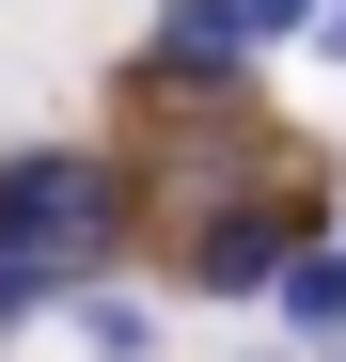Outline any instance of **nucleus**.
<instances>
[{
    "mask_svg": "<svg viewBox=\"0 0 346 362\" xmlns=\"http://www.w3.org/2000/svg\"><path fill=\"white\" fill-rule=\"evenodd\" d=\"M283 315L330 331V315H346V268H330V252H299V268H283Z\"/></svg>",
    "mask_w": 346,
    "mask_h": 362,
    "instance_id": "obj_5",
    "label": "nucleus"
},
{
    "mask_svg": "<svg viewBox=\"0 0 346 362\" xmlns=\"http://www.w3.org/2000/svg\"><path fill=\"white\" fill-rule=\"evenodd\" d=\"M330 47H346V0H330Z\"/></svg>",
    "mask_w": 346,
    "mask_h": 362,
    "instance_id": "obj_7",
    "label": "nucleus"
},
{
    "mask_svg": "<svg viewBox=\"0 0 346 362\" xmlns=\"http://www.w3.org/2000/svg\"><path fill=\"white\" fill-rule=\"evenodd\" d=\"M157 64H173V95H220L252 64V16H237V0H173V16H157Z\"/></svg>",
    "mask_w": 346,
    "mask_h": 362,
    "instance_id": "obj_2",
    "label": "nucleus"
},
{
    "mask_svg": "<svg viewBox=\"0 0 346 362\" xmlns=\"http://www.w3.org/2000/svg\"><path fill=\"white\" fill-rule=\"evenodd\" d=\"M205 284H268L283 268V205H252V221H205V252H189Z\"/></svg>",
    "mask_w": 346,
    "mask_h": 362,
    "instance_id": "obj_3",
    "label": "nucleus"
},
{
    "mask_svg": "<svg viewBox=\"0 0 346 362\" xmlns=\"http://www.w3.org/2000/svg\"><path fill=\"white\" fill-rule=\"evenodd\" d=\"M110 236H126V189H110L95 158H16V173H0V252H16V268L79 284Z\"/></svg>",
    "mask_w": 346,
    "mask_h": 362,
    "instance_id": "obj_1",
    "label": "nucleus"
},
{
    "mask_svg": "<svg viewBox=\"0 0 346 362\" xmlns=\"http://www.w3.org/2000/svg\"><path fill=\"white\" fill-rule=\"evenodd\" d=\"M79 346L95 362H157V315H142V299H79Z\"/></svg>",
    "mask_w": 346,
    "mask_h": 362,
    "instance_id": "obj_4",
    "label": "nucleus"
},
{
    "mask_svg": "<svg viewBox=\"0 0 346 362\" xmlns=\"http://www.w3.org/2000/svg\"><path fill=\"white\" fill-rule=\"evenodd\" d=\"M237 16H252V47H268V32H330V0H237Z\"/></svg>",
    "mask_w": 346,
    "mask_h": 362,
    "instance_id": "obj_6",
    "label": "nucleus"
}]
</instances>
